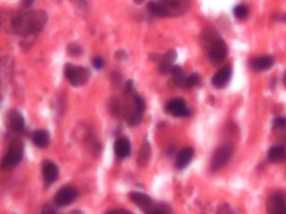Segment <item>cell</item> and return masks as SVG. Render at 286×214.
<instances>
[{
  "label": "cell",
  "instance_id": "cell-1",
  "mask_svg": "<svg viewBox=\"0 0 286 214\" xmlns=\"http://www.w3.org/2000/svg\"><path fill=\"white\" fill-rule=\"evenodd\" d=\"M49 16L43 10H32L19 13L12 21V30L19 36L34 35L44 30Z\"/></svg>",
  "mask_w": 286,
  "mask_h": 214
},
{
  "label": "cell",
  "instance_id": "cell-2",
  "mask_svg": "<svg viewBox=\"0 0 286 214\" xmlns=\"http://www.w3.org/2000/svg\"><path fill=\"white\" fill-rule=\"evenodd\" d=\"M130 199L133 204L138 206L145 214H170L172 212L169 206L164 204L156 205L149 196L142 192H133L130 195Z\"/></svg>",
  "mask_w": 286,
  "mask_h": 214
},
{
  "label": "cell",
  "instance_id": "cell-3",
  "mask_svg": "<svg viewBox=\"0 0 286 214\" xmlns=\"http://www.w3.org/2000/svg\"><path fill=\"white\" fill-rule=\"evenodd\" d=\"M23 156V142L21 138H13L2 160L3 169H11L20 163Z\"/></svg>",
  "mask_w": 286,
  "mask_h": 214
},
{
  "label": "cell",
  "instance_id": "cell-4",
  "mask_svg": "<svg viewBox=\"0 0 286 214\" xmlns=\"http://www.w3.org/2000/svg\"><path fill=\"white\" fill-rule=\"evenodd\" d=\"M65 74L68 81L73 87H81L90 79V71L84 67L75 66L67 63L65 67Z\"/></svg>",
  "mask_w": 286,
  "mask_h": 214
},
{
  "label": "cell",
  "instance_id": "cell-5",
  "mask_svg": "<svg viewBox=\"0 0 286 214\" xmlns=\"http://www.w3.org/2000/svg\"><path fill=\"white\" fill-rule=\"evenodd\" d=\"M233 153V148L230 143L223 144V146L218 147L214 152V156L211 160L210 169L212 171H218L223 169L228 161L231 159Z\"/></svg>",
  "mask_w": 286,
  "mask_h": 214
},
{
  "label": "cell",
  "instance_id": "cell-6",
  "mask_svg": "<svg viewBox=\"0 0 286 214\" xmlns=\"http://www.w3.org/2000/svg\"><path fill=\"white\" fill-rule=\"evenodd\" d=\"M168 17L181 16L191 9L192 0H159Z\"/></svg>",
  "mask_w": 286,
  "mask_h": 214
},
{
  "label": "cell",
  "instance_id": "cell-7",
  "mask_svg": "<svg viewBox=\"0 0 286 214\" xmlns=\"http://www.w3.org/2000/svg\"><path fill=\"white\" fill-rule=\"evenodd\" d=\"M227 45L224 40L216 38L212 40L209 46V58L214 65L223 62L227 55Z\"/></svg>",
  "mask_w": 286,
  "mask_h": 214
},
{
  "label": "cell",
  "instance_id": "cell-8",
  "mask_svg": "<svg viewBox=\"0 0 286 214\" xmlns=\"http://www.w3.org/2000/svg\"><path fill=\"white\" fill-rule=\"evenodd\" d=\"M165 110L170 115L181 118L191 115V111L187 107L184 99L175 98L171 99L169 102L165 105Z\"/></svg>",
  "mask_w": 286,
  "mask_h": 214
},
{
  "label": "cell",
  "instance_id": "cell-9",
  "mask_svg": "<svg viewBox=\"0 0 286 214\" xmlns=\"http://www.w3.org/2000/svg\"><path fill=\"white\" fill-rule=\"evenodd\" d=\"M266 209L270 214H286V200L281 194H273L266 202Z\"/></svg>",
  "mask_w": 286,
  "mask_h": 214
},
{
  "label": "cell",
  "instance_id": "cell-10",
  "mask_svg": "<svg viewBox=\"0 0 286 214\" xmlns=\"http://www.w3.org/2000/svg\"><path fill=\"white\" fill-rule=\"evenodd\" d=\"M78 196V192L74 187H63L57 192L55 196V203L61 207L72 205Z\"/></svg>",
  "mask_w": 286,
  "mask_h": 214
},
{
  "label": "cell",
  "instance_id": "cell-11",
  "mask_svg": "<svg viewBox=\"0 0 286 214\" xmlns=\"http://www.w3.org/2000/svg\"><path fill=\"white\" fill-rule=\"evenodd\" d=\"M134 111L128 119V124L132 127L137 126L142 122L143 113L146 110V104L142 97L135 95L134 97Z\"/></svg>",
  "mask_w": 286,
  "mask_h": 214
},
{
  "label": "cell",
  "instance_id": "cell-12",
  "mask_svg": "<svg viewBox=\"0 0 286 214\" xmlns=\"http://www.w3.org/2000/svg\"><path fill=\"white\" fill-rule=\"evenodd\" d=\"M42 175L47 186H50L58 180L59 177V168L51 160H45L42 165Z\"/></svg>",
  "mask_w": 286,
  "mask_h": 214
},
{
  "label": "cell",
  "instance_id": "cell-13",
  "mask_svg": "<svg viewBox=\"0 0 286 214\" xmlns=\"http://www.w3.org/2000/svg\"><path fill=\"white\" fill-rule=\"evenodd\" d=\"M7 126L13 132H21L24 129L25 120L22 113L17 110H11L7 113Z\"/></svg>",
  "mask_w": 286,
  "mask_h": 214
},
{
  "label": "cell",
  "instance_id": "cell-14",
  "mask_svg": "<svg viewBox=\"0 0 286 214\" xmlns=\"http://www.w3.org/2000/svg\"><path fill=\"white\" fill-rule=\"evenodd\" d=\"M177 58V53L174 49H170L165 54L159 62V71L163 75H167L171 73V71L174 67V62Z\"/></svg>",
  "mask_w": 286,
  "mask_h": 214
},
{
  "label": "cell",
  "instance_id": "cell-15",
  "mask_svg": "<svg viewBox=\"0 0 286 214\" xmlns=\"http://www.w3.org/2000/svg\"><path fill=\"white\" fill-rule=\"evenodd\" d=\"M232 77V69L225 66L221 68L212 78V84L216 89H222L227 85L229 80Z\"/></svg>",
  "mask_w": 286,
  "mask_h": 214
},
{
  "label": "cell",
  "instance_id": "cell-16",
  "mask_svg": "<svg viewBox=\"0 0 286 214\" xmlns=\"http://www.w3.org/2000/svg\"><path fill=\"white\" fill-rule=\"evenodd\" d=\"M193 156H194V149L192 147H188L183 148L176 156L175 167L178 169L186 168L189 163L192 161Z\"/></svg>",
  "mask_w": 286,
  "mask_h": 214
},
{
  "label": "cell",
  "instance_id": "cell-17",
  "mask_svg": "<svg viewBox=\"0 0 286 214\" xmlns=\"http://www.w3.org/2000/svg\"><path fill=\"white\" fill-rule=\"evenodd\" d=\"M275 60L271 55H262L253 58L250 61V66L255 71H263L270 69L274 65Z\"/></svg>",
  "mask_w": 286,
  "mask_h": 214
},
{
  "label": "cell",
  "instance_id": "cell-18",
  "mask_svg": "<svg viewBox=\"0 0 286 214\" xmlns=\"http://www.w3.org/2000/svg\"><path fill=\"white\" fill-rule=\"evenodd\" d=\"M131 143L127 138H117L114 145V150L116 153V156L120 159H125L128 157L131 154Z\"/></svg>",
  "mask_w": 286,
  "mask_h": 214
},
{
  "label": "cell",
  "instance_id": "cell-19",
  "mask_svg": "<svg viewBox=\"0 0 286 214\" xmlns=\"http://www.w3.org/2000/svg\"><path fill=\"white\" fill-rule=\"evenodd\" d=\"M268 159L272 163H279L286 160V150L283 146H275L269 149Z\"/></svg>",
  "mask_w": 286,
  "mask_h": 214
},
{
  "label": "cell",
  "instance_id": "cell-20",
  "mask_svg": "<svg viewBox=\"0 0 286 214\" xmlns=\"http://www.w3.org/2000/svg\"><path fill=\"white\" fill-rule=\"evenodd\" d=\"M32 142L36 147L44 149L49 146V134L47 130L40 129L32 134Z\"/></svg>",
  "mask_w": 286,
  "mask_h": 214
},
{
  "label": "cell",
  "instance_id": "cell-21",
  "mask_svg": "<svg viewBox=\"0 0 286 214\" xmlns=\"http://www.w3.org/2000/svg\"><path fill=\"white\" fill-rule=\"evenodd\" d=\"M150 157H151V147H150L149 143L147 141V142L143 143L142 147L140 148L138 160H137L138 164L141 167H146L149 162Z\"/></svg>",
  "mask_w": 286,
  "mask_h": 214
},
{
  "label": "cell",
  "instance_id": "cell-22",
  "mask_svg": "<svg viewBox=\"0 0 286 214\" xmlns=\"http://www.w3.org/2000/svg\"><path fill=\"white\" fill-rule=\"evenodd\" d=\"M170 74L172 75V80L174 81V84L176 85L178 88H184L186 76L182 67L179 65H174Z\"/></svg>",
  "mask_w": 286,
  "mask_h": 214
},
{
  "label": "cell",
  "instance_id": "cell-23",
  "mask_svg": "<svg viewBox=\"0 0 286 214\" xmlns=\"http://www.w3.org/2000/svg\"><path fill=\"white\" fill-rule=\"evenodd\" d=\"M147 6L149 13H151L152 15L160 18L168 17L164 6L162 5L159 1L156 2V1H154V0H150L147 3Z\"/></svg>",
  "mask_w": 286,
  "mask_h": 214
},
{
  "label": "cell",
  "instance_id": "cell-24",
  "mask_svg": "<svg viewBox=\"0 0 286 214\" xmlns=\"http://www.w3.org/2000/svg\"><path fill=\"white\" fill-rule=\"evenodd\" d=\"M273 130L277 133H286V118L278 117L274 120Z\"/></svg>",
  "mask_w": 286,
  "mask_h": 214
},
{
  "label": "cell",
  "instance_id": "cell-25",
  "mask_svg": "<svg viewBox=\"0 0 286 214\" xmlns=\"http://www.w3.org/2000/svg\"><path fill=\"white\" fill-rule=\"evenodd\" d=\"M233 14L234 16L239 19V20H243L245 19L248 14H249V9L245 4H241L236 5L233 9Z\"/></svg>",
  "mask_w": 286,
  "mask_h": 214
},
{
  "label": "cell",
  "instance_id": "cell-26",
  "mask_svg": "<svg viewBox=\"0 0 286 214\" xmlns=\"http://www.w3.org/2000/svg\"><path fill=\"white\" fill-rule=\"evenodd\" d=\"M200 81H201L200 76L198 75L197 73H192L191 75L186 77L184 88H186V89H192L193 87H195L196 85L199 84Z\"/></svg>",
  "mask_w": 286,
  "mask_h": 214
},
{
  "label": "cell",
  "instance_id": "cell-27",
  "mask_svg": "<svg viewBox=\"0 0 286 214\" xmlns=\"http://www.w3.org/2000/svg\"><path fill=\"white\" fill-rule=\"evenodd\" d=\"M67 52L72 56H79L82 53V49L76 43H70L67 47Z\"/></svg>",
  "mask_w": 286,
  "mask_h": 214
},
{
  "label": "cell",
  "instance_id": "cell-28",
  "mask_svg": "<svg viewBox=\"0 0 286 214\" xmlns=\"http://www.w3.org/2000/svg\"><path fill=\"white\" fill-rule=\"evenodd\" d=\"M104 64H105V62H104V60H103V58L101 56H98V57L95 58L93 60L94 68L97 69V70L102 69L103 67H104Z\"/></svg>",
  "mask_w": 286,
  "mask_h": 214
},
{
  "label": "cell",
  "instance_id": "cell-29",
  "mask_svg": "<svg viewBox=\"0 0 286 214\" xmlns=\"http://www.w3.org/2000/svg\"><path fill=\"white\" fill-rule=\"evenodd\" d=\"M149 56V59L151 60L152 62H156V63H158L161 62L162 58H163V54H160L152 53L148 55Z\"/></svg>",
  "mask_w": 286,
  "mask_h": 214
},
{
  "label": "cell",
  "instance_id": "cell-30",
  "mask_svg": "<svg viewBox=\"0 0 286 214\" xmlns=\"http://www.w3.org/2000/svg\"><path fill=\"white\" fill-rule=\"evenodd\" d=\"M72 1L78 7H80V8L82 9V10H86V9L88 8V4H87V1H86V0H72Z\"/></svg>",
  "mask_w": 286,
  "mask_h": 214
},
{
  "label": "cell",
  "instance_id": "cell-31",
  "mask_svg": "<svg viewBox=\"0 0 286 214\" xmlns=\"http://www.w3.org/2000/svg\"><path fill=\"white\" fill-rule=\"evenodd\" d=\"M134 90V81L132 80H127L125 86V91L127 94L132 93Z\"/></svg>",
  "mask_w": 286,
  "mask_h": 214
},
{
  "label": "cell",
  "instance_id": "cell-32",
  "mask_svg": "<svg viewBox=\"0 0 286 214\" xmlns=\"http://www.w3.org/2000/svg\"><path fill=\"white\" fill-rule=\"evenodd\" d=\"M42 213H43V214H56L57 212H56V210L54 209L51 205H45L43 209H42Z\"/></svg>",
  "mask_w": 286,
  "mask_h": 214
},
{
  "label": "cell",
  "instance_id": "cell-33",
  "mask_svg": "<svg viewBox=\"0 0 286 214\" xmlns=\"http://www.w3.org/2000/svg\"><path fill=\"white\" fill-rule=\"evenodd\" d=\"M126 57V54H125V51L124 50H119L117 51L116 54V58L117 60H124L125 58Z\"/></svg>",
  "mask_w": 286,
  "mask_h": 214
},
{
  "label": "cell",
  "instance_id": "cell-34",
  "mask_svg": "<svg viewBox=\"0 0 286 214\" xmlns=\"http://www.w3.org/2000/svg\"><path fill=\"white\" fill-rule=\"evenodd\" d=\"M35 0H22V4L25 7H30L34 3Z\"/></svg>",
  "mask_w": 286,
  "mask_h": 214
},
{
  "label": "cell",
  "instance_id": "cell-35",
  "mask_svg": "<svg viewBox=\"0 0 286 214\" xmlns=\"http://www.w3.org/2000/svg\"><path fill=\"white\" fill-rule=\"evenodd\" d=\"M116 213H126V214H128L129 212L125 211V210H114V211L109 212V214H116Z\"/></svg>",
  "mask_w": 286,
  "mask_h": 214
},
{
  "label": "cell",
  "instance_id": "cell-36",
  "mask_svg": "<svg viewBox=\"0 0 286 214\" xmlns=\"http://www.w3.org/2000/svg\"><path fill=\"white\" fill-rule=\"evenodd\" d=\"M144 1H145V0H134V3H136V4H143Z\"/></svg>",
  "mask_w": 286,
  "mask_h": 214
},
{
  "label": "cell",
  "instance_id": "cell-37",
  "mask_svg": "<svg viewBox=\"0 0 286 214\" xmlns=\"http://www.w3.org/2000/svg\"><path fill=\"white\" fill-rule=\"evenodd\" d=\"M283 21H284V22H286V15H285V16H284V17H283Z\"/></svg>",
  "mask_w": 286,
  "mask_h": 214
},
{
  "label": "cell",
  "instance_id": "cell-38",
  "mask_svg": "<svg viewBox=\"0 0 286 214\" xmlns=\"http://www.w3.org/2000/svg\"><path fill=\"white\" fill-rule=\"evenodd\" d=\"M284 80H285V83H286V75H285V78H284Z\"/></svg>",
  "mask_w": 286,
  "mask_h": 214
}]
</instances>
